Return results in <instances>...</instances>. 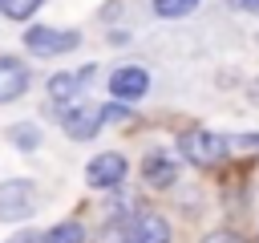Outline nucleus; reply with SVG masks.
<instances>
[{"label": "nucleus", "mask_w": 259, "mask_h": 243, "mask_svg": "<svg viewBox=\"0 0 259 243\" xmlns=\"http://www.w3.org/2000/svg\"><path fill=\"white\" fill-rule=\"evenodd\" d=\"M32 202H36V190L28 178H8L0 182V219L4 223H20L32 215Z\"/></svg>", "instance_id": "nucleus-4"}, {"label": "nucleus", "mask_w": 259, "mask_h": 243, "mask_svg": "<svg viewBox=\"0 0 259 243\" xmlns=\"http://www.w3.org/2000/svg\"><path fill=\"white\" fill-rule=\"evenodd\" d=\"M202 243H243L239 235H231V231H214V235H206Z\"/></svg>", "instance_id": "nucleus-16"}, {"label": "nucleus", "mask_w": 259, "mask_h": 243, "mask_svg": "<svg viewBox=\"0 0 259 243\" xmlns=\"http://www.w3.org/2000/svg\"><path fill=\"white\" fill-rule=\"evenodd\" d=\"M105 243H170V223L154 211L130 215L105 231Z\"/></svg>", "instance_id": "nucleus-1"}, {"label": "nucleus", "mask_w": 259, "mask_h": 243, "mask_svg": "<svg viewBox=\"0 0 259 243\" xmlns=\"http://www.w3.org/2000/svg\"><path fill=\"white\" fill-rule=\"evenodd\" d=\"M198 8V0H154V12L162 16V20H182V16H190Z\"/></svg>", "instance_id": "nucleus-13"}, {"label": "nucleus", "mask_w": 259, "mask_h": 243, "mask_svg": "<svg viewBox=\"0 0 259 243\" xmlns=\"http://www.w3.org/2000/svg\"><path fill=\"white\" fill-rule=\"evenodd\" d=\"M239 8H243V12H251V16H259V0H239Z\"/></svg>", "instance_id": "nucleus-18"}, {"label": "nucleus", "mask_w": 259, "mask_h": 243, "mask_svg": "<svg viewBox=\"0 0 259 243\" xmlns=\"http://www.w3.org/2000/svg\"><path fill=\"white\" fill-rule=\"evenodd\" d=\"M89 77H93V65L81 69V73H53V77H49V97H53V101H73V97L85 89Z\"/></svg>", "instance_id": "nucleus-10"}, {"label": "nucleus", "mask_w": 259, "mask_h": 243, "mask_svg": "<svg viewBox=\"0 0 259 243\" xmlns=\"http://www.w3.org/2000/svg\"><path fill=\"white\" fill-rule=\"evenodd\" d=\"M40 243H85V227L81 223H57L53 231L40 235Z\"/></svg>", "instance_id": "nucleus-12"}, {"label": "nucleus", "mask_w": 259, "mask_h": 243, "mask_svg": "<svg viewBox=\"0 0 259 243\" xmlns=\"http://www.w3.org/2000/svg\"><path fill=\"white\" fill-rule=\"evenodd\" d=\"M142 174H146V182H150V186H170V182L178 178V162H174L170 154L154 150V154H146V158H142Z\"/></svg>", "instance_id": "nucleus-9"}, {"label": "nucleus", "mask_w": 259, "mask_h": 243, "mask_svg": "<svg viewBox=\"0 0 259 243\" xmlns=\"http://www.w3.org/2000/svg\"><path fill=\"white\" fill-rule=\"evenodd\" d=\"M178 154L194 166H219L227 158V138H219L210 130H186L178 138Z\"/></svg>", "instance_id": "nucleus-2"}, {"label": "nucleus", "mask_w": 259, "mask_h": 243, "mask_svg": "<svg viewBox=\"0 0 259 243\" xmlns=\"http://www.w3.org/2000/svg\"><path fill=\"white\" fill-rule=\"evenodd\" d=\"M8 142H12L16 150L32 154V150L40 146V126H32V122H16V126H8Z\"/></svg>", "instance_id": "nucleus-11"}, {"label": "nucleus", "mask_w": 259, "mask_h": 243, "mask_svg": "<svg viewBox=\"0 0 259 243\" xmlns=\"http://www.w3.org/2000/svg\"><path fill=\"white\" fill-rule=\"evenodd\" d=\"M8 243H40V235H36V231H16Z\"/></svg>", "instance_id": "nucleus-17"}, {"label": "nucleus", "mask_w": 259, "mask_h": 243, "mask_svg": "<svg viewBox=\"0 0 259 243\" xmlns=\"http://www.w3.org/2000/svg\"><path fill=\"white\" fill-rule=\"evenodd\" d=\"M125 174H130V162H125V154H117V150H105V154L89 158V166H85V182L97 186V190H113V186H121Z\"/></svg>", "instance_id": "nucleus-5"}, {"label": "nucleus", "mask_w": 259, "mask_h": 243, "mask_svg": "<svg viewBox=\"0 0 259 243\" xmlns=\"http://www.w3.org/2000/svg\"><path fill=\"white\" fill-rule=\"evenodd\" d=\"M61 126H65L69 138L89 142V138H97V130L105 126V113H101V105H73V109H61Z\"/></svg>", "instance_id": "nucleus-6"}, {"label": "nucleus", "mask_w": 259, "mask_h": 243, "mask_svg": "<svg viewBox=\"0 0 259 243\" xmlns=\"http://www.w3.org/2000/svg\"><path fill=\"white\" fill-rule=\"evenodd\" d=\"M101 113H105V122H121V117H130L125 105H101Z\"/></svg>", "instance_id": "nucleus-15"}, {"label": "nucleus", "mask_w": 259, "mask_h": 243, "mask_svg": "<svg viewBox=\"0 0 259 243\" xmlns=\"http://www.w3.org/2000/svg\"><path fill=\"white\" fill-rule=\"evenodd\" d=\"M24 45H28V53H32V57H61V53H69V49H77V45H81V32H77V28H49V24H32V28L24 32Z\"/></svg>", "instance_id": "nucleus-3"}, {"label": "nucleus", "mask_w": 259, "mask_h": 243, "mask_svg": "<svg viewBox=\"0 0 259 243\" xmlns=\"http://www.w3.org/2000/svg\"><path fill=\"white\" fill-rule=\"evenodd\" d=\"M40 4H45V0H0V12H4L8 20H28Z\"/></svg>", "instance_id": "nucleus-14"}, {"label": "nucleus", "mask_w": 259, "mask_h": 243, "mask_svg": "<svg viewBox=\"0 0 259 243\" xmlns=\"http://www.w3.org/2000/svg\"><path fill=\"white\" fill-rule=\"evenodd\" d=\"M146 89H150V73L142 65H121L109 77V93L117 101H138V97H146Z\"/></svg>", "instance_id": "nucleus-7"}, {"label": "nucleus", "mask_w": 259, "mask_h": 243, "mask_svg": "<svg viewBox=\"0 0 259 243\" xmlns=\"http://www.w3.org/2000/svg\"><path fill=\"white\" fill-rule=\"evenodd\" d=\"M28 89V65L20 57H0V105L16 101Z\"/></svg>", "instance_id": "nucleus-8"}]
</instances>
